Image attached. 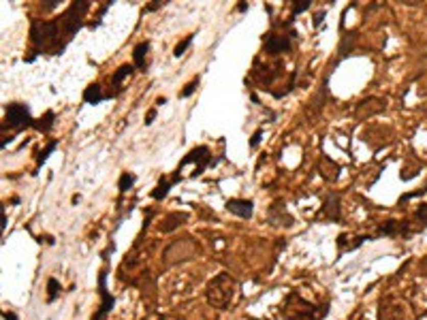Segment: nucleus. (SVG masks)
Returning <instances> with one entry per match:
<instances>
[{
    "label": "nucleus",
    "mask_w": 427,
    "mask_h": 320,
    "mask_svg": "<svg viewBox=\"0 0 427 320\" xmlns=\"http://www.w3.org/2000/svg\"><path fill=\"white\" fill-rule=\"evenodd\" d=\"M291 39H293V34H267V39H265V52L271 54V56L291 52Z\"/></svg>",
    "instance_id": "nucleus-5"
},
{
    "label": "nucleus",
    "mask_w": 427,
    "mask_h": 320,
    "mask_svg": "<svg viewBox=\"0 0 427 320\" xmlns=\"http://www.w3.org/2000/svg\"><path fill=\"white\" fill-rule=\"evenodd\" d=\"M62 290V286H60V282H58L56 278H50L47 280V301H54L56 297H58V292Z\"/></svg>",
    "instance_id": "nucleus-16"
},
{
    "label": "nucleus",
    "mask_w": 427,
    "mask_h": 320,
    "mask_svg": "<svg viewBox=\"0 0 427 320\" xmlns=\"http://www.w3.org/2000/svg\"><path fill=\"white\" fill-rule=\"evenodd\" d=\"M197 86H199V77H195V79L191 81V84H188V86L180 92V96H182V99H188V96H191V94L197 90Z\"/></svg>",
    "instance_id": "nucleus-20"
},
{
    "label": "nucleus",
    "mask_w": 427,
    "mask_h": 320,
    "mask_svg": "<svg viewBox=\"0 0 427 320\" xmlns=\"http://www.w3.org/2000/svg\"><path fill=\"white\" fill-rule=\"evenodd\" d=\"M188 216L186 213H169L167 218H164V222L160 224V231L162 233H171V231H175L177 227H180V222H184Z\"/></svg>",
    "instance_id": "nucleus-12"
},
{
    "label": "nucleus",
    "mask_w": 427,
    "mask_h": 320,
    "mask_svg": "<svg viewBox=\"0 0 427 320\" xmlns=\"http://www.w3.org/2000/svg\"><path fill=\"white\" fill-rule=\"evenodd\" d=\"M154 117H156V109H150L148 115H146V124H152L154 122Z\"/></svg>",
    "instance_id": "nucleus-24"
},
{
    "label": "nucleus",
    "mask_w": 427,
    "mask_h": 320,
    "mask_svg": "<svg viewBox=\"0 0 427 320\" xmlns=\"http://www.w3.org/2000/svg\"><path fill=\"white\" fill-rule=\"evenodd\" d=\"M180 180H182V177H180V171H177V173L171 177V180H167V177H162V180L158 182V186L154 188V192H152V199H154V201H162L164 196L169 194V190H171V188H173L177 182H180Z\"/></svg>",
    "instance_id": "nucleus-9"
},
{
    "label": "nucleus",
    "mask_w": 427,
    "mask_h": 320,
    "mask_svg": "<svg viewBox=\"0 0 427 320\" xmlns=\"http://www.w3.org/2000/svg\"><path fill=\"white\" fill-rule=\"evenodd\" d=\"M54 120H56V113L54 111H45V115H41L39 120L32 122V128L39 130V133H50L54 128Z\"/></svg>",
    "instance_id": "nucleus-11"
},
{
    "label": "nucleus",
    "mask_w": 427,
    "mask_h": 320,
    "mask_svg": "<svg viewBox=\"0 0 427 320\" xmlns=\"http://www.w3.org/2000/svg\"><path fill=\"white\" fill-rule=\"evenodd\" d=\"M323 211H325V218L331 222H340V196L338 194H327L325 201H323Z\"/></svg>",
    "instance_id": "nucleus-8"
},
{
    "label": "nucleus",
    "mask_w": 427,
    "mask_h": 320,
    "mask_svg": "<svg viewBox=\"0 0 427 320\" xmlns=\"http://www.w3.org/2000/svg\"><path fill=\"white\" fill-rule=\"evenodd\" d=\"M99 297H101V305H99V312L92 316V320H103L113 310V303H115L111 292L107 290V269H101V274H99Z\"/></svg>",
    "instance_id": "nucleus-3"
},
{
    "label": "nucleus",
    "mask_w": 427,
    "mask_h": 320,
    "mask_svg": "<svg viewBox=\"0 0 427 320\" xmlns=\"http://www.w3.org/2000/svg\"><path fill=\"white\" fill-rule=\"evenodd\" d=\"M421 194H425V190H417V192H408V194H404L399 199V203H406L408 199H414V196H421Z\"/></svg>",
    "instance_id": "nucleus-23"
},
{
    "label": "nucleus",
    "mask_w": 427,
    "mask_h": 320,
    "mask_svg": "<svg viewBox=\"0 0 427 320\" xmlns=\"http://www.w3.org/2000/svg\"><path fill=\"white\" fill-rule=\"evenodd\" d=\"M3 229H7V213L3 211Z\"/></svg>",
    "instance_id": "nucleus-28"
},
{
    "label": "nucleus",
    "mask_w": 427,
    "mask_h": 320,
    "mask_svg": "<svg viewBox=\"0 0 427 320\" xmlns=\"http://www.w3.org/2000/svg\"><path fill=\"white\" fill-rule=\"evenodd\" d=\"M5 122L13 128H26L32 126V117H30V107L23 103H11L5 109Z\"/></svg>",
    "instance_id": "nucleus-2"
},
{
    "label": "nucleus",
    "mask_w": 427,
    "mask_h": 320,
    "mask_svg": "<svg viewBox=\"0 0 427 320\" xmlns=\"http://www.w3.org/2000/svg\"><path fill=\"white\" fill-rule=\"evenodd\" d=\"M237 11H240V13H246V11H248V3H240V5H237Z\"/></svg>",
    "instance_id": "nucleus-26"
},
{
    "label": "nucleus",
    "mask_w": 427,
    "mask_h": 320,
    "mask_svg": "<svg viewBox=\"0 0 427 320\" xmlns=\"http://www.w3.org/2000/svg\"><path fill=\"white\" fill-rule=\"evenodd\" d=\"M137 182V175L135 173H128V171H124L122 175H120V182H117V188H120V192H126V190H130L133 188V184Z\"/></svg>",
    "instance_id": "nucleus-15"
},
{
    "label": "nucleus",
    "mask_w": 427,
    "mask_h": 320,
    "mask_svg": "<svg viewBox=\"0 0 427 320\" xmlns=\"http://www.w3.org/2000/svg\"><path fill=\"white\" fill-rule=\"evenodd\" d=\"M227 211H231L233 216L242 220H250L254 213V201L250 199H231L227 201Z\"/></svg>",
    "instance_id": "nucleus-6"
},
{
    "label": "nucleus",
    "mask_w": 427,
    "mask_h": 320,
    "mask_svg": "<svg viewBox=\"0 0 427 320\" xmlns=\"http://www.w3.org/2000/svg\"><path fill=\"white\" fill-rule=\"evenodd\" d=\"M193 37H195V34H188V37H186L182 43H177V45H175V50H173V56H175V58L184 56V52H186L188 47H191V43H193Z\"/></svg>",
    "instance_id": "nucleus-17"
},
{
    "label": "nucleus",
    "mask_w": 427,
    "mask_h": 320,
    "mask_svg": "<svg viewBox=\"0 0 427 320\" xmlns=\"http://www.w3.org/2000/svg\"><path fill=\"white\" fill-rule=\"evenodd\" d=\"M414 216H417V220H421L423 224H427V203H421L417 207V213H414Z\"/></svg>",
    "instance_id": "nucleus-21"
},
{
    "label": "nucleus",
    "mask_w": 427,
    "mask_h": 320,
    "mask_svg": "<svg viewBox=\"0 0 427 320\" xmlns=\"http://www.w3.org/2000/svg\"><path fill=\"white\" fill-rule=\"evenodd\" d=\"M148 50H150V43L148 41H141L135 47V50H133V62H135L137 68H144L146 66V54H148Z\"/></svg>",
    "instance_id": "nucleus-13"
},
{
    "label": "nucleus",
    "mask_w": 427,
    "mask_h": 320,
    "mask_svg": "<svg viewBox=\"0 0 427 320\" xmlns=\"http://www.w3.org/2000/svg\"><path fill=\"white\" fill-rule=\"evenodd\" d=\"M395 235H408V222H397V220H387L378 227L374 237H395Z\"/></svg>",
    "instance_id": "nucleus-7"
},
{
    "label": "nucleus",
    "mask_w": 427,
    "mask_h": 320,
    "mask_svg": "<svg viewBox=\"0 0 427 320\" xmlns=\"http://www.w3.org/2000/svg\"><path fill=\"white\" fill-rule=\"evenodd\" d=\"M107 99H109V96L101 92V84H90V86L84 90V101H86L88 105H99V103H103V101H107Z\"/></svg>",
    "instance_id": "nucleus-10"
},
{
    "label": "nucleus",
    "mask_w": 427,
    "mask_h": 320,
    "mask_svg": "<svg viewBox=\"0 0 427 320\" xmlns=\"http://www.w3.org/2000/svg\"><path fill=\"white\" fill-rule=\"evenodd\" d=\"M323 17H325V11H320V13H318V19H314V26H320V21H323Z\"/></svg>",
    "instance_id": "nucleus-27"
},
{
    "label": "nucleus",
    "mask_w": 427,
    "mask_h": 320,
    "mask_svg": "<svg viewBox=\"0 0 427 320\" xmlns=\"http://www.w3.org/2000/svg\"><path fill=\"white\" fill-rule=\"evenodd\" d=\"M3 318H5V320H19L13 312H3Z\"/></svg>",
    "instance_id": "nucleus-25"
},
{
    "label": "nucleus",
    "mask_w": 427,
    "mask_h": 320,
    "mask_svg": "<svg viewBox=\"0 0 427 320\" xmlns=\"http://www.w3.org/2000/svg\"><path fill=\"white\" fill-rule=\"evenodd\" d=\"M195 160L199 162V167L195 169L193 177H199V175L203 173V171L209 167V164H211V154H209V150H207L205 145H199V147L191 150V152H188L186 156H184V160L180 162V167H177V169H182V167H186L188 162H195Z\"/></svg>",
    "instance_id": "nucleus-4"
},
{
    "label": "nucleus",
    "mask_w": 427,
    "mask_h": 320,
    "mask_svg": "<svg viewBox=\"0 0 427 320\" xmlns=\"http://www.w3.org/2000/svg\"><path fill=\"white\" fill-rule=\"evenodd\" d=\"M260 137H263V130H254V135H252V139H250V147L254 150V147H258V143H260Z\"/></svg>",
    "instance_id": "nucleus-22"
},
{
    "label": "nucleus",
    "mask_w": 427,
    "mask_h": 320,
    "mask_svg": "<svg viewBox=\"0 0 427 320\" xmlns=\"http://www.w3.org/2000/svg\"><path fill=\"white\" fill-rule=\"evenodd\" d=\"M56 147H58V141H50V145H47V147L39 154V158H37V167H41V164H43L47 158H50V154H52V152H56Z\"/></svg>",
    "instance_id": "nucleus-18"
},
{
    "label": "nucleus",
    "mask_w": 427,
    "mask_h": 320,
    "mask_svg": "<svg viewBox=\"0 0 427 320\" xmlns=\"http://www.w3.org/2000/svg\"><path fill=\"white\" fill-rule=\"evenodd\" d=\"M235 288H237V282L229 274L216 276L207 286V303L214 307H227L233 301Z\"/></svg>",
    "instance_id": "nucleus-1"
},
{
    "label": "nucleus",
    "mask_w": 427,
    "mask_h": 320,
    "mask_svg": "<svg viewBox=\"0 0 427 320\" xmlns=\"http://www.w3.org/2000/svg\"><path fill=\"white\" fill-rule=\"evenodd\" d=\"M310 7H312V0H295V3H293V15L291 17L303 13V11H307Z\"/></svg>",
    "instance_id": "nucleus-19"
},
{
    "label": "nucleus",
    "mask_w": 427,
    "mask_h": 320,
    "mask_svg": "<svg viewBox=\"0 0 427 320\" xmlns=\"http://www.w3.org/2000/svg\"><path fill=\"white\" fill-rule=\"evenodd\" d=\"M133 70H135V64H122V66L111 75V84H113V86H120L122 81H124L130 73H133Z\"/></svg>",
    "instance_id": "nucleus-14"
}]
</instances>
